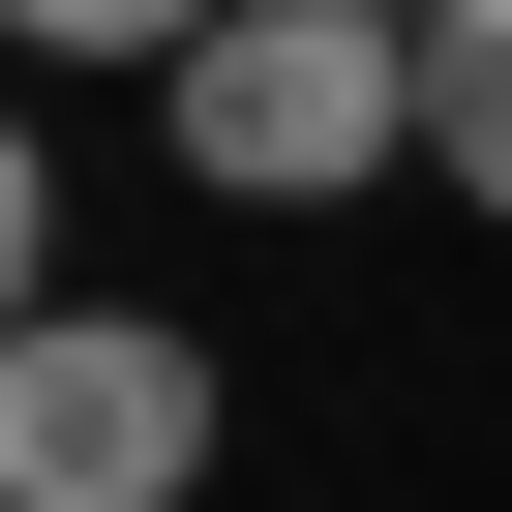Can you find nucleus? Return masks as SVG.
Instances as JSON below:
<instances>
[{"label":"nucleus","instance_id":"6","mask_svg":"<svg viewBox=\"0 0 512 512\" xmlns=\"http://www.w3.org/2000/svg\"><path fill=\"white\" fill-rule=\"evenodd\" d=\"M362 31H452V0H362Z\"/></svg>","mask_w":512,"mask_h":512},{"label":"nucleus","instance_id":"4","mask_svg":"<svg viewBox=\"0 0 512 512\" xmlns=\"http://www.w3.org/2000/svg\"><path fill=\"white\" fill-rule=\"evenodd\" d=\"M0 31H31V61H151V91H181V61L241 31V0H0Z\"/></svg>","mask_w":512,"mask_h":512},{"label":"nucleus","instance_id":"1","mask_svg":"<svg viewBox=\"0 0 512 512\" xmlns=\"http://www.w3.org/2000/svg\"><path fill=\"white\" fill-rule=\"evenodd\" d=\"M151 121H181V181H211V211H332V181H392V151H422V31H362V0H241Z\"/></svg>","mask_w":512,"mask_h":512},{"label":"nucleus","instance_id":"5","mask_svg":"<svg viewBox=\"0 0 512 512\" xmlns=\"http://www.w3.org/2000/svg\"><path fill=\"white\" fill-rule=\"evenodd\" d=\"M61 332V181H31V121H0V362Z\"/></svg>","mask_w":512,"mask_h":512},{"label":"nucleus","instance_id":"3","mask_svg":"<svg viewBox=\"0 0 512 512\" xmlns=\"http://www.w3.org/2000/svg\"><path fill=\"white\" fill-rule=\"evenodd\" d=\"M422 181L512 211V0H452V31H422Z\"/></svg>","mask_w":512,"mask_h":512},{"label":"nucleus","instance_id":"2","mask_svg":"<svg viewBox=\"0 0 512 512\" xmlns=\"http://www.w3.org/2000/svg\"><path fill=\"white\" fill-rule=\"evenodd\" d=\"M181 482H211V332L61 302L31 362H0V512H181Z\"/></svg>","mask_w":512,"mask_h":512}]
</instances>
